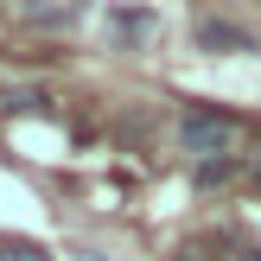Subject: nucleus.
I'll list each match as a JSON object with an SVG mask.
<instances>
[{
    "label": "nucleus",
    "mask_w": 261,
    "mask_h": 261,
    "mask_svg": "<svg viewBox=\"0 0 261 261\" xmlns=\"http://www.w3.org/2000/svg\"><path fill=\"white\" fill-rule=\"evenodd\" d=\"M178 140H185V153H198V160H236V121H229V115L191 109L185 121H178Z\"/></svg>",
    "instance_id": "nucleus-1"
},
{
    "label": "nucleus",
    "mask_w": 261,
    "mask_h": 261,
    "mask_svg": "<svg viewBox=\"0 0 261 261\" xmlns=\"http://www.w3.org/2000/svg\"><path fill=\"white\" fill-rule=\"evenodd\" d=\"M147 38H153L147 7H115V45H147Z\"/></svg>",
    "instance_id": "nucleus-2"
},
{
    "label": "nucleus",
    "mask_w": 261,
    "mask_h": 261,
    "mask_svg": "<svg viewBox=\"0 0 261 261\" xmlns=\"http://www.w3.org/2000/svg\"><path fill=\"white\" fill-rule=\"evenodd\" d=\"M198 45L204 51H249V32H236L223 19H198Z\"/></svg>",
    "instance_id": "nucleus-3"
},
{
    "label": "nucleus",
    "mask_w": 261,
    "mask_h": 261,
    "mask_svg": "<svg viewBox=\"0 0 261 261\" xmlns=\"http://www.w3.org/2000/svg\"><path fill=\"white\" fill-rule=\"evenodd\" d=\"M242 172V160H204L198 166V185H223V178H236Z\"/></svg>",
    "instance_id": "nucleus-4"
},
{
    "label": "nucleus",
    "mask_w": 261,
    "mask_h": 261,
    "mask_svg": "<svg viewBox=\"0 0 261 261\" xmlns=\"http://www.w3.org/2000/svg\"><path fill=\"white\" fill-rule=\"evenodd\" d=\"M0 261H51V255L32 249V242H7V249H0Z\"/></svg>",
    "instance_id": "nucleus-5"
},
{
    "label": "nucleus",
    "mask_w": 261,
    "mask_h": 261,
    "mask_svg": "<svg viewBox=\"0 0 261 261\" xmlns=\"http://www.w3.org/2000/svg\"><path fill=\"white\" fill-rule=\"evenodd\" d=\"M242 172H249V178H255V185H261V153H255V160H249V166H242Z\"/></svg>",
    "instance_id": "nucleus-6"
},
{
    "label": "nucleus",
    "mask_w": 261,
    "mask_h": 261,
    "mask_svg": "<svg viewBox=\"0 0 261 261\" xmlns=\"http://www.w3.org/2000/svg\"><path fill=\"white\" fill-rule=\"evenodd\" d=\"M242 261H261V249H249V255H242Z\"/></svg>",
    "instance_id": "nucleus-7"
}]
</instances>
